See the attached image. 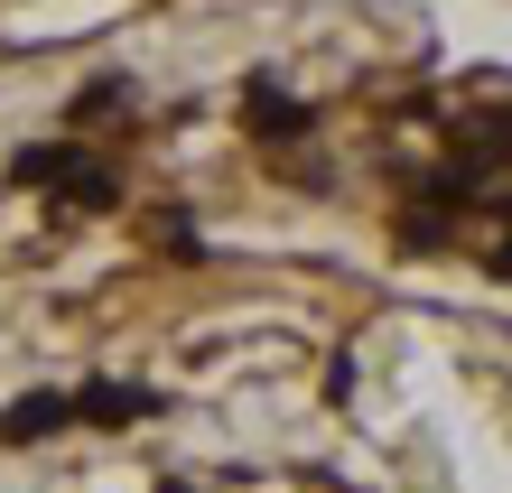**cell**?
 Instances as JSON below:
<instances>
[{"label":"cell","instance_id":"obj_2","mask_svg":"<svg viewBox=\"0 0 512 493\" xmlns=\"http://www.w3.org/2000/svg\"><path fill=\"white\" fill-rule=\"evenodd\" d=\"M56 428H75V391H19L10 410H0V447H38Z\"/></svg>","mask_w":512,"mask_h":493},{"label":"cell","instance_id":"obj_3","mask_svg":"<svg viewBox=\"0 0 512 493\" xmlns=\"http://www.w3.org/2000/svg\"><path fill=\"white\" fill-rule=\"evenodd\" d=\"M159 410V391H140V382H84L75 391V419L84 428H131V419H149Z\"/></svg>","mask_w":512,"mask_h":493},{"label":"cell","instance_id":"obj_1","mask_svg":"<svg viewBox=\"0 0 512 493\" xmlns=\"http://www.w3.org/2000/svg\"><path fill=\"white\" fill-rule=\"evenodd\" d=\"M10 177H19V187H66L75 205H122V177H112L103 159H84V149H19V159H10Z\"/></svg>","mask_w":512,"mask_h":493},{"label":"cell","instance_id":"obj_5","mask_svg":"<svg viewBox=\"0 0 512 493\" xmlns=\"http://www.w3.org/2000/svg\"><path fill=\"white\" fill-rule=\"evenodd\" d=\"M159 493H196V484H159Z\"/></svg>","mask_w":512,"mask_h":493},{"label":"cell","instance_id":"obj_4","mask_svg":"<svg viewBox=\"0 0 512 493\" xmlns=\"http://www.w3.org/2000/svg\"><path fill=\"white\" fill-rule=\"evenodd\" d=\"M243 112H252V131H261V140H308V103H289L270 75L252 84V103H243Z\"/></svg>","mask_w":512,"mask_h":493}]
</instances>
